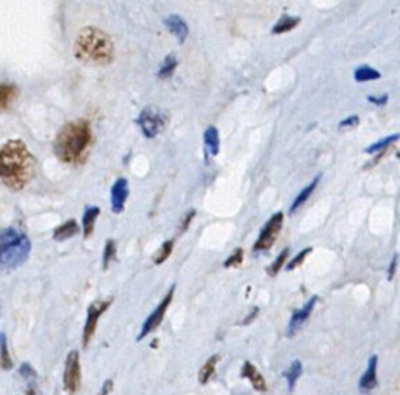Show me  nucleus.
I'll use <instances>...</instances> for the list:
<instances>
[{"instance_id": "1", "label": "nucleus", "mask_w": 400, "mask_h": 395, "mask_svg": "<svg viewBox=\"0 0 400 395\" xmlns=\"http://www.w3.org/2000/svg\"><path fill=\"white\" fill-rule=\"evenodd\" d=\"M33 175V156L21 139L6 141L0 148V177L4 183L13 189H21L28 185Z\"/></svg>"}, {"instance_id": "2", "label": "nucleus", "mask_w": 400, "mask_h": 395, "mask_svg": "<svg viewBox=\"0 0 400 395\" xmlns=\"http://www.w3.org/2000/svg\"><path fill=\"white\" fill-rule=\"evenodd\" d=\"M91 144V127L86 121H72L66 124L55 139V153L63 163H82Z\"/></svg>"}, {"instance_id": "3", "label": "nucleus", "mask_w": 400, "mask_h": 395, "mask_svg": "<svg viewBox=\"0 0 400 395\" xmlns=\"http://www.w3.org/2000/svg\"><path fill=\"white\" fill-rule=\"evenodd\" d=\"M74 53L77 60L86 65L107 66L114 60V44L105 31L97 27H85L75 39Z\"/></svg>"}, {"instance_id": "4", "label": "nucleus", "mask_w": 400, "mask_h": 395, "mask_svg": "<svg viewBox=\"0 0 400 395\" xmlns=\"http://www.w3.org/2000/svg\"><path fill=\"white\" fill-rule=\"evenodd\" d=\"M31 242L27 234L16 228H5L0 234V264L4 271H13L21 267L28 259Z\"/></svg>"}, {"instance_id": "5", "label": "nucleus", "mask_w": 400, "mask_h": 395, "mask_svg": "<svg viewBox=\"0 0 400 395\" xmlns=\"http://www.w3.org/2000/svg\"><path fill=\"white\" fill-rule=\"evenodd\" d=\"M141 131L146 138H156L161 131L166 130L169 124V114L158 107H147L141 112L138 117Z\"/></svg>"}, {"instance_id": "6", "label": "nucleus", "mask_w": 400, "mask_h": 395, "mask_svg": "<svg viewBox=\"0 0 400 395\" xmlns=\"http://www.w3.org/2000/svg\"><path fill=\"white\" fill-rule=\"evenodd\" d=\"M63 384L69 395H75L82 384V367H80V353L77 350L69 352L63 372Z\"/></svg>"}, {"instance_id": "7", "label": "nucleus", "mask_w": 400, "mask_h": 395, "mask_svg": "<svg viewBox=\"0 0 400 395\" xmlns=\"http://www.w3.org/2000/svg\"><path fill=\"white\" fill-rule=\"evenodd\" d=\"M113 303V298H108V300H96V302H92L88 306V315H86V323H85V328H83V337H82V342L83 347H88V344L91 342V339L96 333V328H97V322L100 319V315L104 314L109 305Z\"/></svg>"}, {"instance_id": "8", "label": "nucleus", "mask_w": 400, "mask_h": 395, "mask_svg": "<svg viewBox=\"0 0 400 395\" xmlns=\"http://www.w3.org/2000/svg\"><path fill=\"white\" fill-rule=\"evenodd\" d=\"M281 225H283V212H276V215H274L263 227V230L260 236H258V239L254 246V250L255 251L269 250L272 247V244L277 239V236L281 230Z\"/></svg>"}, {"instance_id": "9", "label": "nucleus", "mask_w": 400, "mask_h": 395, "mask_svg": "<svg viewBox=\"0 0 400 395\" xmlns=\"http://www.w3.org/2000/svg\"><path fill=\"white\" fill-rule=\"evenodd\" d=\"M174 292H175V286H172V288L168 291V294L163 297L160 305L155 308V311L144 320L143 328H141V331H139V336L136 337L138 341H143V339H144L146 336H148V335L152 333V331H155L156 328L160 327V323H161L163 319H164V314H166L168 308H169V305H171V302H172V297H174Z\"/></svg>"}, {"instance_id": "10", "label": "nucleus", "mask_w": 400, "mask_h": 395, "mask_svg": "<svg viewBox=\"0 0 400 395\" xmlns=\"http://www.w3.org/2000/svg\"><path fill=\"white\" fill-rule=\"evenodd\" d=\"M316 303H318V297H311L302 308H299V310H296L293 313L291 320H289V323H288V331H286L288 336H294L297 331L303 327V323L308 320L313 310H315Z\"/></svg>"}, {"instance_id": "11", "label": "nucleus", "mask_w": 400, "mask_h": 395, "mask_svg": "<svg viewBox=\"0 0 400 395\" xmlns=\"http://www.w3.org/2000/svg\"><path fill=\"white\" fill-rule=\"evenodd\" d=\"M129 197V181L127 178H117L112 186V210L116 215L122 212L125 202Z\"/></svg>"}, {"instance_id": "12", "label": "nucleus", "mask_w": 400, "mask_h": 395, "mask_svg": "<svg viewBox=\"0 0 400 395\" xmlns=\"http://www.w3.org/2000/svg\"><path fill=\"white\" fill-rule=\"evenodd\" d=\"M377 366H379V357L377 355H372L367 361V367L364 370V374L360 380V391L363 394L371 392L377 386Z\"/></svg>"}, {"instance_id": "13", "label": "nucleus", "mask_w": 400, "mask_h": 395, "mask_svg": "<svg viewBox=\"0 0 400 395\" xmlns=\"http://www.w3.org/2000/svg\"><path fill=\"white\" fill-rule=\"evenodd\" d=\"M241 372H242V377L247 378V380L250 382V384L254 386V389L258 391V392H264L266 389V380L263 378V375L260 374V370H258L252 362H249L246 361L244 364H242V369H241Z\"/></svg>"}, {"instance_id": "14", "label": "nucleus", "mask_w": 400, "mask_h": 395, "mask_svg": "<svg viewBox=\"0 0 400 395\" xmlns=\"http://www.w3.org/2000/svg\"><path fill=\"white\" fill-rule=\"evenodd\" d=\"M164 23H166V27L169 28L171 33L178 38L180 43L185 41L188 36V26L178 14H171L169 18H166V21H164Z\"/></svg>"}, {"instance_id": "15", "label": "nucleus", "mask_w": 400, "mask_h": 395, "mask_svg": "<svg viewBox=\"0 0 400 395\" xmlns=\"http://www.w3.org/2000/svg\"><path fill=\"white\" fill-rule=\"evenodd\" d=\"M100 215V210L97 207H88L85 210L83 215V236L86 239L90 238L94 232V225H96V220Z\"/></svg>"}, {"instance_id": "16", "label": "nucleus", "mask_w": 400, "mask_h": 395, "mask_svg": "<svg viewBox=\"0 0 400 395\" xmlns=\"http://www.w3.org/2000/svg\"><path fill=\"white\" fill-rule=\"evenodd\" d=\"M203 141H205L207 156H216L219 153V133L216 127L207 129L205 134H203Z\"/></svg>"}, {"instance_id": "17", "label": "nucleus", "mask_w": 400, "mask_h": 395, "mask_svg": "<svg viewBox=\"0 0 400 395\" xmlns=\"http://www.w3.org/2000/svg\"><path fill=\"white\" fill-rule=\"evenodd\" d=\"M78 233V225L75 220H67V222H65L63 225H60L57 230L53 232V239L55 241H66V239H70L72 236H75Z\"/></svg>"}, {"instance_id": "18", "label": "nucleus", "mask_w": 400, "mask_h": 395, "mask_svg": "<svg viewBox=\"0 0 400 395\" xmlns=\"http://www.w3.org/2000/svg\"><path fill=\"white\" fill-rule=\"evenodd\" d=\"M302 370H303L302 362L299 359H296V361L291 362V366H289L286 372H283V377L286 378V382H288V389L289 391H294L296 383L302 375Z\"/></svg>"}, {"instance_id": "19", "label": "nucleus", "mask_w": 400, "mask_h": 395, "mask_svg": "<svg viewBox=\"0 0 400 395\" xmlns=\"http://www.w3.org/2000/svg\"><path fill=\"white\" fill-rule=\"evenodd\" d=\"M217 361H219V355H213V357H210L205 364L202 366V369L199 370V383L200 384H207L211 380V377L215 375Z\"/></svg>"}, {"instance_id": "20", "label": "nucleus", "mask_w": 400, "mask_h": 395, "mask_svg": "<svg viewBox=\"0 0 400 395\" xmlns=\"http://www.w3.org/2000/svg\"><path fill=\"white\" fill-rule=\"evenodd\" d=\"M380 77H382V74L379 72V70L371 67V66H360V67L355 70V74H354L355 82H358V83L379 80Z\"/></svg>"}, {"instance_id": "21", "label": "nucleus", "mask_w": 400, "mask_h": 395, "mask_svg": "<svg viewBox=\"0 0 400 395\" xmlns=\"http://www.w3.org/2000/svg\"><path fill=\"white\" fill-rule=\"evenodd\" d=\"M319 180H320V175H318L315 180L311 181V183L307 186V188H303L302 191H301V194L296 197V200H294V203H293V207H291V212H296L297 210H299L302 205L307 202L308 199H310V195L315 193V189H316V186H318V183H319Z\"/></svg>"}, {"instance_id": "22", "label": "nucleus", "mask_w": 400, "mask_h": 395, "mask_svg": "<svg viewBox=\"0 0 400 395\" xmlns=\"http://www.w3.org/2000/svg\"><path fill=\"white\" fill-rule=\"evenodd\" d=\"M301 22L299 18H293V16H281V19L272 28V33L274 35H281V33H286V31L293 30L297 23Z\"/></svg>"}, {"instance_id": "23", "label": "nucleus", "mask_w": 400, "mask_h": 395, "mask_svg": "<svg viewBox=\"0 0 400 395\" xmlns=\"http://www.w3.org/2000/svg\"><path fill=\"white\" fill-rule=\"evenodd\" d=\"M18 96V88L14 85L4 83L0 86V108L6 109V107L13 104V100Z\"/></svg>"}, {"instance_id": "24", "label": "nucleus", "mask_w": 400, "mask_h": 395, "mask_svg": "<svg viewBox=\"0 0 400 395\" xmlns=\"http://www.w3.org/2000/svg\"><path fill=\"white\" fill-rule=\"evenodd\" d=\"M397 139H400V134H399V133L389 134V136L383 138V139H379L377 142H374L372 146L367 147V148H366V153H369V155H372V153H383V152H385V148H387L388 146L393 144V142L397 141Z\"/></svg>"}, {"instance_id": "25", "label": "nucleus", "mask_w": 400, "mask_h": 395, "mask_svg": "<svg viewBox=\"0 0 400 395\" xmlns=\"http://www.w3.org/2000/svg\"><path fill=\"white\" fill-rule=\"evenodd\" d=\"M0 352H2V357H0V367H2V370H5V372H8V370L13 369V359L10 357V353H8L5 333L0 335Z\"/></svg>"}, {"instance_id": "26", "label": "nucleus", "mask_w": 400, "mask_h": 395, "mask_svg": "<svg viewBox=\"0 0 400 395\" xmlns=\"http://www.w3.org/2000/svg\"><path fill=\"white\" fill-rule=\"evenodd\" d=\"M175 67H177V58L174 57V55H168V57L164 58L161 67H160L158 77L160 78H169V77H172V74L175 72Z\"/></svg>"}, {"instance_id": "27", "label": "nucleus", "mask_w": 400, "mask_h": 395, "mask_svg": "<svg viewBox=\"0 0 400 395\" xmlns=\"http://www.w3.org/2000/svg\"><path fill=\"white\" fill-rule=\"evenodd\" d=\"M172 250H174V241L169 239L163 244V246L156 251L155 256H153V263L155 264H163L166 259L171 256Z\"/></svg>"}, {"instance_id": "28", "label": "nucleus", "mask_w": 400, "mask_h": 395, "mask_svg": "<svg viewBox=\"0 0 400 395\" xmlns=\"http://www.w3.org/2000/svg\"><path fill=\"white\" fill-rule=\"evenodd\" d=\"M288 255H289V249H283V250L280 251V255L277 256L276 261H274V263L268 267V274H269V276H276V275L280 272V269L283 267V264L286 263Z\"/></svg>"}, {"instance_id": "29", "label": "nucleus", "mask_w": 400, "mask_h": 395, "mask_svg": "<svg viewBox=\"0 0 400 395\" xmlns=\"http://www.w3.org/2000/svg\"><path fill=\"white\" fill-rule=\"evenodd\" d=\"M114 258H116V242L113 239H108L105 244V250H104V269L105 271Z\"/></svg>"}, {"instance_id": "30", "label": "nucleus", "mask_w": 400, "mask_h": 395, "mask_svg": "<svg viewBox=\"0 0 400 395\" xmlns=\"http://www.w3.org/2000/svg\"><path fill=\"white\" fill-rule=\"evenodd\" d=\"M311 250H313L311 247H307V249H303V250L301 251V254H297V255L291 259V261L288 263V266H286L288 271L291 272V271H294L296 267H299V266L305 261V258H307V256L311 254Z\"/></svg>"}, {"instance_id": "31", "label": "nucleus", "mask_w": 400, "mask_h": 395, "mask_svg": "<svg viewBox=\"0 0 400 395\" xmlns=\"http://www.w3.org/2000/svg\"><path fill=\"white\" fill-rule=\"evenodd\" d=\"M242 258H244V250L242 249H237L233 251V254L229 256V259H225L224 267H234V266H239L242 263Z\"/></svg>"}, {"instance_id": "32", "label": "nucleus", "mask_w": 400, "mask_h": 395, "mask_svg": "<svg viewBox=\"0 0 400 395\" xmlns=\"http://www.w3.org/2000/svg\"><path fill=\"white\" fill-rule=\"evenodd\" d=\"M360 124V117L357 116V114H352V116H349L347 119H344V121H341L340 122V127L341 129H352V127H357V125Z\"/></svg>"}, {"instance_id": "33", "label": "nucleus", "mask_w": 400, "mask_h": 395, "mask_svg": "<svg viewBox=\"0 0 400 395\" xmlns=\"http://www.w3.org/2000/svg\"><path fill=\"white\" fill-rule=\"evenodd\" d=\"M19 372H21V375H22V377H26V378H35V377H36L35 370L31 369V366H30V364H22Z\"/></svg>"}, {"instance_id": "34", "label": "nucleus", "mask_w": 400, "mask_h": 395, "mask_svg": "<svg viewBox=\"0 0 400 395\" xmlns=\"http://www.w3.org/2000/svg\"><path fill=\"white\" fill-rule=\"evenodd\" d=\"M194 215H195L194 211H190V212H188V215L185 216V219H183V224H182V227H180V233H183V232L186 230V228L190 227V224H191V220H193Z\"/></svg>"}, {"instance_id": "35", "label": "nucleus", "mask_w": 400, "mask_h": 395, "mask_svg": "<svg viewBox=\"0 0 400 395\" xmlns=\"http://www.w3.org/2000/svg\"><path fill=\"white\" fill-rule=\"evenodd\" d=\"M367 100H369L371 104H374V105H385L388 102V94H385V96H382V97L371 96V97H367Z\"/></svg>"}, {"instance_id": "36", "label": "nucleus", "mask_w": 400, "mask_h": 395, "mask_svg": "<svg viewBox=\"0 0 400 395\" xmlns=\"http://www.w3.org/2000/svg\"><path fill=\"white\" fill-rule=\"evenodd\" d=\"M112 391H113V382L112 380H107L104 383V386H102L99 395H109V394H112Z\"/></svg>"}, {"instance_id": "37", "label": "nucleus", "mask_w": 400, "mask_h": 395, "mask_svg": "<svg viewBox=\"0 0 400 395\" xmlns=\"http://www.w3.org/2000/svg\"><path fill=\"white\" fill-rule=\"evenodd\" d=\"M396 264H397V256H394L393 259H391V264H389V274H388V278H389V280L393 278L394 271H396Z\"/></svg>"}, {"instance_id": "38", "label": "nucleus", "mask_w": 400, "mask_h": 395, "mask_svg": "<svg viewBox=\"0 0 400 395\" xmlns=\"http://www.w3.org/2000/svg\"><path fill=\"white\" fill-rule=\"evenodd\" d=\"M256 314H258V308L255 306V308H254V310H252V314H249V315H247V318H246L244 320H242V325H247V323L252 322V320L255 319V315H256Z\"/></svg>"}, {"instance_id": "39", "label": "nucleus", "mask_w": 400, "mask_h": 395, "mask_svg": "<svg viewBox=\"0 0 400 395\" xmlns=\"http://www.w3.org/2000/svg\"><path fill=\"white\" fill-rule=\"evenodd\" d=\"M397 158H399V160H400V152H399V153H397Z\"/></svg>"}]
</instances>
